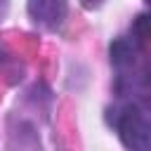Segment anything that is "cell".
Instances as JSON below:
<instances>
[{"mask_svg":"<svg viewBox=\"0 0 151 151\" xmlns=\"http://www.w3.org/2000/svg\"><path fill=\"white\" fill-rule=\"evenodd\" d=\"M116 130L120 134V142L127 149H132V151H146L149 144H151V125H149V118L134 104L125 106L118 113Z\"/></svg>","mask_w":151,"mask_h":151,"instance_id":"cell-1","label":"cell"},{"mask_svg":"<svg viewBox=\"0 0 151 151\" xmlns=\"http://www.w3.org/2000/svg\"><path fill=\"white\" fill-rule=\"evenodd\" d=\"M28 14L35 24L45 28H59L66 19V2L64 0H28Z\"/></svg>","mask_w":151,"mask_h":151,"instance_id":"cell-2","label":"cell"},{"mask_svg":"<svg viewBox=\"0 0 151 151\" xmlns=\"http://www.w3.org/2000/svg\"><path fill=\"white\" fill-rule=\"evenodd\" d=\"M134 57H137V47L130 38H118L111 42V64L116 68H130L134 64Z\"/></svg>","mask_w":151,"mask_h":151,"instance_id":"cell-3","label":"cell"},{"mask_svg":"<svg viewBox=\"0 0 151 151\" xmlns=\"http://www.w3.org/2000/svg\"><path fill=\"white\" fill-rule=\"evenodd\" d=\"M134 38H137L139 45L146 42V38H149V17H146V14H142V17L137 19V24H134Z\"/></svg>","mask_w":151,"mask_h":151,"instance_id":"cell-4","label":"cell"},{"mask_svg":"<svg viewBox=\"0 0 151 151\" xmlns=\"http://www.w3.org/2000/svg\"><path fill=\"white\" fill-rule=\"evenodd\" d=\"M83 2V7L85 9H97V7H101V2L104 0H80Z\"/></svg>","mask_w":151,"mask_h":151,"instance_id":"cell-5","label":"cell"}]
</instances>
